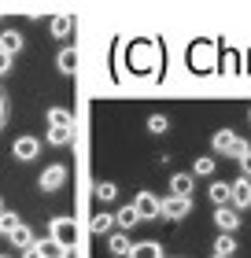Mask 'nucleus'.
Here are the masks:
<instances>
[{"mask_svg":"<svg viewBox=\"0 0 251 258\" xmlns=\"http://www.w3.org/2000/svg\"><path fill=\"white\" fill-rule=\"evenodd\" d=\"M48 240L59 243L63 251H70V247L78 243V225H74L70 218H52V221H48Z\"/></svg>","mask_w":251,"mask_h":258,"instance_id":"f257e3e1","label":"nucleus"},{"mask_svg":"<svg viewBox=\"0 0 251 258\" xmlns=\"http://www.w3.org/2000/svg\"><path fill=\"white\" fill-rule=\"evenodd\" d=\"M211 144H214V151H218V155H233V159H240L244 151H247V144L233 133V129H218V133L211 137Z\"/></svg>","mask_w":251,"mask_h":258,"instance_id":"f03ea898","label":"nucleus"},{"mask_svg":"<svg viewBox=\"0 0 251 258\" xmlns=\"http://www.w3.org/2000/svg\"><path fill=\"white\" fill-rule=\"evenodd\" d=\"M188 210H192V196H166V199H159V214L170 218V221L188 218Z\"/></svg>","mask_w":251,"mask_h":258,"instance_id":"7ed1b4c3","label":"nucleus"},{"mask_svg":"<svg viewBox=\"0 0 251 258\" xmlns=\"http://www.w3.org/2000/svg\"><path fill=\"white\" fill-rule=\"evenodd\" d=\"M63 184H67V166H59V162L44 166L41 177H37V188H41V192H59Z\"/></svg>","mask_w":251,"mask_h":258,"instance_id":"20e7f679","label":"nucleus"},{"mask_svg":"<svg viewBox=\"0 0 251 258\" xmlns=\"http://www.w3.org/2000/svg\"><path fill=\"white\" fill-rule=\"evenodd\" d=\"M229 207L233 210H247L251 207V177H236L233 184H229Z\"/></svg>","mask_w":251,"mask_h":258,"instance_id":"39448f33","label":"nucleus"},{"mask_svg":"<svg viewBox=\"0 0 251 258\" xmlns=\"http://www.w3.org/2000/svg\"><path fill=\"white\" fill-rule=\"evenodd\" d=\"M192 63H196L199 74H207V70H214V63H218V48L207 44V41H199L196 48H192Z\"/></svg>","mask_w":251,"mask_h":258,"instance_id":"423d86ee","label":"nucleus"},{"mask_svg":"<svg viewBox=\"0 0 251 258\" xmlns=\"http://www.w3.org/2000/svg\"><path fill=\"white\" fill-rule=\"evenodd\" d=\"M214 225H218V232H233L240 229V210H233V207H214Z\"/></svg>","mask_w":251,"mask_h":258,"instance_id":"0eeeda50","label":"nucleus"},{"mask_svg":"<svg viewBox=\"0 0 251 258\" xmlns=\"http://www.w3.org/2000/svg\"><path fill=\"white\" fill-rule=\"evenodd\" d=\"M11 151H15L19 162H33V159L41 155V140L37 137H19L15 144H11Z\"/></svg>","mask_w":251,"mask_h":258,"instance_id":"6e6552de","label":"nucleus"},{"mask_svg":"<svg viewBox=\"0 0 251 258\" xmlns=\"http://www.w3.org/2000/svg\"><path fill=\"white\" fill-rule=\"evenodd\" d=\"M133 210H137V218H140V221H152V218H159V199H155L152 192H137Z\"/></svg>","mask_w":251,"mask_h":258,"instance_id":"1a4fd4ad","label":"nucleus"},{"mask_svg":"<svg viewBox=\"0 0 251 258\" xmlns=\"http://www.w3.org/2000/svg\"><path fill=\"white\" fill-rule=\"evenodd\" d=\"M22 44H26V41H22V33H19V30H4V33H0V52H4L8 59L22 52Z\"/></svg>","mask_w":251,"mask_h":258,"instance_id":"9d476101","label":"nucleus"},{"mask_svg":"<svg viewBox=\"0 0 251 258\" xmlns=\"http://www.w3.org/2000/svg\"><path fill=\"white\" fill-rule=\"evenodd\" d=\"M129 258H166V254H163V247L155 240H140V243L129 247Z\"/></svg>","mask_w":251,"mask_h":258,"instance_id":"9b49d317","label":"nucleus"},{"mask_svg":"<svg viewBox=\"0 0 251 258\" xmlns=\"http://www.w3.org/2000/svg\"><path fill=\"white\" fill-rule=\"evenodd\" d=\"M192 188H196L192 173H174L170 177V196H192Z\"/></svg>","mask_w":251,"mask_h":258,"instance_id":"f8f14e48","label":"nucleus"},{"mask_svg":"<svg viewBox=\"0 0 251 258\" xmlns=\"http://www.w3.org/2000/svg\"><path fill=\"white\" fill-rule=\"evenodd\" d=\"M8 240L15 243V247H22V251H26V247H33V229H30V225H22V221H19V225L8 232Z\"/></svg>","mask_w":251,"mask_h":258,"instance_id":"ddd939ff","label":"nucleus"},{"mask_svg":"<svg viewBox=\"0 0 251 258\" xmlns=\"http://www.w3.org/2000/svg\"><path fill=\"white\" fill-rule=\"evenodd\" d=\"M89 229L96 232V236H107V232L115 229V214H104V210H100V214H92L89 218Z\"/></svg>","mask_w":251,"mask_h":258,"instance_id":"4468645a","label":"nucleus"},{"mask_svg":"<svg viewBox=\"0 0 251 258\" xmlns=\"http://www.w3.org/2000/svg\"><path fill=\"white\" fill-rule=\"evenodd\" d=\"M56 67H59V74H74V67H78V52H74V48H59Z\"/></svg>","mask_w":251,"mask_h":258,"instance_id":"2eb2a0df","label":"nucleus"},{"mask_svg":"<svg viewBox=\"0 0 251 258\" xmlns=\"http://www.w3.org/2000/svg\"><path fill=\"white\" fill-rule=\"evenodd\" d=\"M207 196H211L214 207H229V184H225V181H211Z\"/></svg>","mask_w":251,"mask_h":258,"instance_id":"dca6fc26","label":"nucleus"},{"mask_svg":"<svg viewBox=\"0 0 251 258\" xmlns=\"http://www.w3.org/2000/svg\"><path fill=\"white\" fill-rule=\"evenodd\" d=\"M129 247H133V243H129L126 232H111V240H107V251H111V254L126 258V254H129Z\"/></svg>","mask_w":251,"mask_h":258,"instance_id":"f3484780","label":"nucleus"},{"mask_svg":"<svg viewBox=\"0 0 251 258\" xmlns=\"http://www.w3.org/2000/svg\"><path fill=\"white\" fill-rule=\"evenodd\" d=\"M48 125H52V129H74V118H70L67 107H52V111H48Z\"/></svg>","mask_w":251,"mask_h":258,"instance_id":"a211bd4d","label":"nucleus"},{"mask_svg":"<svg viewBox=\"0 0 251 258\" xmlns=\"http://www.w3.org/2000/svg\"><path fill=\"white\" fill-rule=\"evenodd\" d=\"M233 251H236V240L229 232H218V240H214V258H233Z\"/></svg>","mask_w":251,"mask_h":258,"instance_id":"6ab92c4d","label":"nucleus"},{"mask_svg":"<svg viewBox=\"0 0 251 258\" xmlns=\"http://www.w3.org/2000/svg\"><path fill=\"white\" fill-rule=\"evenodd\" d=\"M137 221H140V218H137V210H133V203H129V207H122V210H118V214H115V225L122 229V232H129V229L137 225Z\"/></svg>","mask_w":251,"mask_h":258,"instance_id":"aec40b11","label":"nucleus"},{"mask_svg":"<svg viewBox=\"0 0 251 258\" xmlns=\"http://www.w3.org/2000/svg\"><path fill=\"white\" fill-rule=\"evenodd\" d=\"M92 192H96V199H100V203H111V199L118 196V184H115V181H100Z\"/></svg>","mask_w":251,"mask_h":258,"instance_id":"412c9836","label":"nucleus"},{"mask_svg":"<svg viewBox=\"0 0 251 258\" xmlns=\"http://www.w3.org/2000/svg\"><path fill=\"white\" fill-rule=\"evenodd\" d=\"M37 251H41V258H67V254H70V251H63V247H59V243H52V240H41Z\"/></svg>","mask_w":251,"mask_h":258,"instance_id":"4be33fe9","label":"nucleus"},{"mask_svg":"<svg viewBox=\"0 0 251 258\" xmlns=\"http://www.w3.org/2000/svg\"><path fill=\"white\" fill-rule=\"evenodd\" d=\"M70 137H74V129H48V144H52V148L70 144Z\"/></svg>","mask_w":251,"mask_h":258,"instance_id":"5701e85b","label":"nucleus"},{"mask_svg":"<svg viewBox=\"0 0 251 258\" xmlns=\"http://www.w3.org/2000/svg\"><path fill=\"white\" fill-rule=\"evenodd\" d=\"M70 30H74V22H70L67 15L52 19V37H70Z\"/></svg>","mask_w":251,"mask_h":258,"instance_id":"b1692460","label":"nucleus"},{"mask_svg":"<svg viewBox=\"0 0 251 258\" xmlns=\"http://www.w3.org/2000/svg\"><path fill=\"white\" fill-rule=\"evenodd\" d=\"M148 129L155 137H163L166 129H170V118H166V114H148Z\"/></svg>","mask_w":251,"mask_h":258,"instance_id":"393cba45","label":"nucleus"},{"mask_svg":"<svg viewBox=\"0 0 251 258\" xmlns=\"http://www.w3.org/2000/svg\"><path fill=\"white\" fill-rule=\"evenodd\" d=\"M192 173H196V177H211V173H214V159H207V155L196 159L192 162Z\"/></svg>","mask_w":251,"mask_h":258,"instance_id":"a878e982","label":"nucleus"},{"mask_svg":"<svg viewBox=\"0 0 251 258\" xmlns=\"http://www.w3.org/2000/svg\"><path fill=\"white\" fill-rule=\"evenodd\" d=\"M15 225H19V218L11 214V210H4V214H0V232H4V236H8V232L15 229Z\"/></svg>","mask_w":251,"mask_h":258,"instance_id":"bb28decb","label":"nucleus"},{"mask_svg":"<svg viewBox=\"0 0 251 258\" xmlns=\"http://www.w3.org/2000/svg\"><path fill=\"white\" fill-rule=\"evenodd\" d=\"M236 162H240V170H244V177H251V148L244 151V155L240 159H236Z\"/></svg>","mask_w":251,"mask_h":258,"instance_id":"cd10ccee","label":"nucleus"},{"mask_svg":"<svg viewBox=\"0 0 251 258\" xmlns=\"http://www.w3.org/2000/svg\"><path fill=\"white\" fill-rule=\"evenodd\" d=\"M22 258H41V251H37V240H33V247H26V251H22Z\"/></svg>","mask_w":251,"mask_h":258,"instance_id":"c85d7f7f","label":"nucleus"},{"mask_svg":"<svg viewBox=\"0 0 251 258\" xmlns=\"http://www.w3.org/2000/svg\"><path fill=\"white\" fill-rule=\"evenodd\" d=\"M8 70H11V59H8L4 52H0V74H8Z\"/></svg>","mask_w":251,"mask_h":258,"instance_id":"c756f323","label":"nucleus"},{"mask_svg":"<svg viewBox=\"0 0 251 258\" xmlns=\"http://www.w3.org/2000/svg\"><path fill=\"white\" fill-rule=\"evenodd\" d=\"M0 122H4V100H0Z\"/></svg>","mask_w":251,"mask_h":258,"instance_id":"7c9ffc66","label":"nucleus"},{"mask_svg":"<svg viewBox=\"0 0 251 258\" xmlns=\"http://www.w3.org/2000/svg\"><path fill=\"white\" fill-rule=\"evenodd\" d=\"M4 210H8V207H4V199H0V214H4Z\"/></svg>","mask_w":251,"mask_h":258,"instance_id":"2f4dec72","label":"nucleus"},{"mask_svg":"<svg viewBox=\"0 0 251 258\" xmlns=\"http://www.w3.org/2000/svg\"><path fill=\"white\" fill-rule=\"evenodd\" d=\"M0 258H11V254H0Z\"/></svg>","mask_w":251,"mask_h":258,"instance_id":"473e14b6","label":"nucleus"},{"mask_svg":"<svg viewBox=\"0 0 251 258\" xmlns=\"http://www.w3.org/2000/svg\"><path fill=\"white\" fill-rule=\"evenodd\" d=\"M247 122H251V111H247Z\"/></svg>","mask_w":251,"mask_h":258,"instance_id":"72a5a7b5","label":"nucleus"}]
</instances>
